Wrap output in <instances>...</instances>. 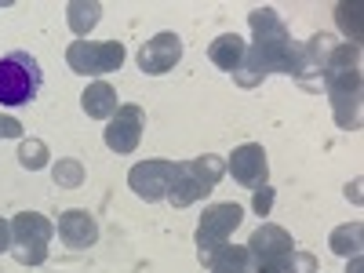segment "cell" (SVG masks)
I'll return each mask as SVG.
<instances>
[{"mask_svg":"<svg viewBox=\"0 0 364 273\" xmlns=\"http://www.w3.org/2000/svg\"><path fill=\"white\" fill-rule=\"evenodd\" d=\"M142 128H146L142 106H117V113L109 117V128H106V146L113 154H135Z\"/></svg>","mask_w":364,"mask_h":273,"instance_id":"ba28073f","label":"cell"},{"mask_svg":"<svg viewBox=\"0 0 364 273\" xmlns=\"http://www.w3.org/2000/svg\"><path fill=\"white\" fill-rule=\"evenodd\" d=\"M284 273H317V255L310 252H291L284 259Z\"/></svg>","mask_w":364,"mask_h":273,"instance_id":"603a6c76","label":"cell"},{"mask_svg":"<svg viewBox=\"0 0 364 273\" xmlns=\"http://www.w3.org/2000/svg\"><path fill=\"white\" fill-rule=\"evenodd\" d=\"M230 175L240 182L245 190H259L269 178V164H266V149L259 142H245L230 154Z\"/></svg>","mask_w":364,"mask_h":273,"instance_id":"30bf717a","label":"cell"},{"mask_svg":"<svg viewBox=\"0 0 364 273\" xmlns=\"http://www.w3.org/2000/svg\"><path fill=\"white\" fill-rule=\"evenodd\" d=\"M328 55H331V37H328V33L310 37L302 48H295V77L306 84V87H317L321 77H324Z\"/></svg>","mask_w":364,"mask_h":273,"instance_id":"8fae6325","label":"cell"},{"mask_svg":"<svg viewBox=\"0 0 364 273\" xmlns=\"http://www.w3.org/2000/svg\"><path fill=\"white\" fill-rule=\"evenodd\" d=\"M80 106L87 117H95V120H109L117 113V91L106 84V80H95V84H87L84 87V95H80Z\"/></svg>","mask_w":364,"mask_h":273,"instance_id":"2e32d148","label":"cell"},{"mask_svg":"<svg viewBox=\"0 0 364 273\" xmlns=\"http://www.w3.org/2000/svg\"><path fill=\"white\" fill-rule=\"evenodd\" d=\"M328 245H331V252H336V255H343V259H350V255H360V245H364V223H350V226L331 230Z\"/></svg>","mask_w":364,"mask_h":273,"instance_id":"ac0fdd59","label":"cell"},{"mask_svg":"<svg viewBox=\"0 0 364 273\" xmlns=\"http://www.w3.org/2000/svg\"><path fill=\"white\" fill-rule=\"evenodd\" d=\"M211 273H252V255L240 245H226L215 259H211Z\"/></svg>","mask_w":364,"mask_h":273,"instance_id":"d6986e66","label":"cell"},{"mask_svg":"<svg viewBox=\"0 0 364 273\" xmlns=\"http://www.w3.org/2000/svg\"><path fill=\"white\" fill-rule=\"evenodd\" d=\"M58 237H63L70 248H91L99 240V226L91 219V211L70 208V211H63V219H58Z\"/></svg>","mask_w":364,"mask_h":273,"instance_id":"4fadbf2b","label":"cell"},{"mask_svg":"<svg viewBox=\"0 0 364 273\" xmlns=\"http://www.w3.org/2000/svg\"><path fill=\"white\" fill-rule=\"evenodd\" d=\"M208 193H211V186H204V182L186 168V161H178L175 164V178H171V190H168V200L175 208H186V204H193V200H200Z\"/></svg>","mask_w":364,"mask_h":273,"instance_id":"5bb4252c","label":"cell"},{"mask_svg":"<svg viewBox=\"0 0 364 273\" xmlns=\"http://www.w3.org/2000/svg\"><path fill=\"white\" fill-rule=\"evenodd\" d=\"M178 58H182V37L164 29V33L149 37V41L139 48V70L149 73V77H161V73L175 70Z\"/></svg>","mask_w":364,"mask_h":273,"instance_id":"9c48e42d","label":"cell"},{"mask_svg":"<svg viewBox=\"0 0 364 273\" xmlns=\"http://www.w3.org/2000/svg\"><path fill=\"white\" fill-rule=\"evenodd\" d=\"M18 164H22L26 171L48 168V146H44L41 139H22V146H18Z\"/></svg>","mask_w":364,"mask_h":273,"instance_id":"7402d4cb","label":"cell"},{"mask_svg":"<svg viewBox=\"0 0 364 273\" xmlns=\"http://www.w3.org/2000/svg\"><path fill=\"white\" fill-rule=\"evenodd\" d=\"M124 44L120 41H73L66 51V63L80 77H102L124 66Z\"/></svg>","mask_w":364,"mask_h":273,"instance_id":"8992f818","label":"cell"},{"mask_svg":"<svg viewBox=\"0 0 364 273\" xmlns=\"http://www.w3.org/2000/svg\"><path fill=\"white\" fill-rule=\"evenodd\" d=\"M55 237V226L41 211H22L11 219V255L22 266H41L48 259V245Z\"/></svg>","mask_w":364,"mask_h":273,"instance_id":"277c9868","label":"cell"},{"mask_svg":"<svg viewBox=\"0 0 364 273\" xmlns=\"http://www.w3.org/2000/svg\"><path fill=\"white\" fill-rule=\"evenodd\" d=\"M0 252H11V223L0 219Z\"/></svg>","mask_w":364,"mask_h":273,"instance_id":"4316f807","label":"cell"},{"mask_svg":"<svg viewBox=\"0 0 364 273\" xmlns=\"http://www.w3.org/2000/svg\"><path fill=\"white\" fill-rule=\"evenodd\" d=\"M248 26L255 33V44L245 51V63L233 73L240 87H255L266 73H288L295 77V48L288 26L281 22V15L273 8H255L248 15Z\"/></svg>","mask_w":364,"mask_h":273,"instance_id":"6da1fadb","label":"cell"},{"mask_svg":"<svg viewBox=\"0 0 364 273\" xmlns=\"http://www.w3.org/2000/svg\"><path fill=\"white\" fill-rule=\"evenodd\" d=\"M240 219H245V208L240 204H211L197 226V259L211 266V259L226 248V240L240 226Z\"/></svg>","mask_w":364,"mask_h":273,"instance_id":"5b68a950","label":"cell"},{"mask_svg":"<svg viewBox=\"0 0 364 273\" xmlns=\"http://www.w3.org/2000/svg\"><path fill=\"white\" fill-rule=\"evenodd\" d=\"M0 139H22V124L15 117H0Z\"/></svg>","mask_w":364,"mask_h":273,"instance_id":"484cf974","label":"cell"},{"mask_svg":"<svg viewBox=\"0 0 364 273\" xmlns=\"http://www.w3.org/2000/svg\"><path fill=\"white\" fill-rule=\"evenodd\" d=\"M175 178V161H139L128 171V186L139 200H164Z\"/></svg>","mask_w":364,"mask_h":273,"instance_id":"52a82bcc","label":"cell"},{"mask_svg":"<svg viewBox=\"0 0 364 273\" xmlns=\"http://www.w3.org/2000/svg\"><path fill=\"white\" fill-rule=\"evenodd\" d=\"M295 252V240L284 226H273V223H262L252 240H248V255L252 259H288Z\"/></svg>","mask_w":364,"mask_h":273,"instance_id":"7c38bea8","label":"cell"},{"mask_svg":"<svg viewBox=\"0 0 364 273\" xmlns=\"http://www.w3.org/2000/svg\"><path fill=\"white\" fill-rule=\"evenodd\" d=\"M41 63L29 51H11L0 58V106H26L41 91Z\"/></svg>","mask_w":364,"mask_h":273,"instance_id":"3957f363","label":"cell"},{"mask_svg":"<svg viewBox=\"0 0 364 273\" xmlns=\"http://www.w3.org/2000/svg\"><path fill=\"white\" fill-rule=\"evenodd\" d=\"M324 87L331 109H336L339 128L353 132L360 124V44H339L331 48L328 63H324Z\"/></svg>","mask_w":364,"mask_h":273,"instance_id":"7a4b0ae2","label":"cell"},{"mask_svg":"<svg viewBox=\"0 0 364 273\" xmlns=\"http://www.w3.org/2000/svg\"><path fill=\"white\" fill-rule=\"evenodd\" d=\"M245 51H248V44L240 41L237 33H223V37H215L211 41V48H208V58L215 63L219 70H226V73H237L240 70V63H245Z\"/></svg>","mask_w":364,"mask_h":273,"instance_id":"9a60e30c","label":"cell"},{"mask_svg":"<svg viewBox=\"0 0 364 273\" xmlns=\"http://www.w3.org/2000/svg\"><path fill=\"white\" fill-rule=\"evenodd\" d=\"M66 18H70V29L77 37H87V29H95V22L102 18V4L99 0H70Z\"/></svg>","mask_w":364,"mask_h":273,"instance_id":"e0dca14e","label":"cell"},{"mask_svg":"<svg viewBox=\"0 0 364 273\" xmlns=\"http://www.w3.org/2000/svg\"><path fill=\"white\" fill-rule=\"evenodd\" d=\"M252 208H255V215H269V208H273V186H259Z\"/></svg>","mask_w":364,"mask_h":273,"instance_id":"cb8c5ba5","label":"cell"},{"mask_svg":"<svg viewBox=\"0 0 364 273\" xmlns=\"http://www.w3.org/2000/svg\"><path fill=\"white\" fill-rule=\"evenodd\" d=\"M186 168L204 182V186H211V190H215V186H219V178L226 175V161H223V157H215V154L193 157V161H186Z\"/></svg>","mask_w":364,"mask_h":273,"instance_id":"ffe728a7","label":"cell"},{"mask_svg":"<svg viewBox=\"0 0 364 273\" xmlns=\"http://www.w3.org/2000/svg\"><path fill=\"white\" fill-rule=\"evenodd\" d=\"M51 178H55V186H63V190H77V186H84V164L66 157L51 168Z\"/></svg>","mask_w":364,"mask_h":273,"instance_id":"44dd1931","label":"cell"},{"mask_svg":"<svg viewBox=\"0 0 364 273\" xmlns=\"http://www.w3.org/2000/svg\"><path fill=\"white\" fill-rule=\"evenodd\" d=\"M252 273H284V259H252Z\"/></svg>","mask_w":364,"mask_h":273,"instance_id":"d4e9b609","label":"cell"}]
</instances>
